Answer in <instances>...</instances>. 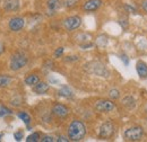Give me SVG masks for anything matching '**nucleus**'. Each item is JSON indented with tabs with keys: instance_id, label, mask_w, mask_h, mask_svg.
<instances>
[{
	"instance_id": "nucleus-1",
	"label": "nucleus",
	"mask_w": 147,
	"mask_h": 142,
	"mask_svg": "<svg viewBox=\"0 0 147 142\" xmlns=\"http://www.w3.org/2000/svg\"><path fill=\"white\" fill-rule=\"evenodd\" d=\"M86 134L85 124L79 120H74L68 127V138L70 141H80Z\"/></svg>"
},
{
	"instance_id": "nucleus-2",
	"label": "nucleus",
	"mask_w": 147,
	"mask_h": 142,
	"mask_svg": "<svg viewBox=\"0 0 147 142\" xmlns=\"http://www.w3.org/2000/svg\"><path fill=\"white\" fill-rule=\"evenodd\" d=\"M27 63V58L26 55L20 52H16L11 55L10 58V63H9V67L13 71H18L22 68H24Z\"/></svg>"
},
{
	"instance_id": "nucleus-3",
	"label": "nucleus",
	"mask_w": 147,
	"mask_h": 142,
	"mask_svg": "<svg viewBox=\"0 0 147 142\" xmlns=\"http://www.w3.org/2000/svg\"><path fill=\"white\" fill-rule=\"evenodd\" d=\"M144 137V130L140 126H132L123 132V138L127 141H139Z\"/></svg>"
},
{
	"instance_id": "nucleus-4",
	"label": "nucleus",
	"mask_w": 147,
	"mask_h": 142,
	"mask_svg": "<svg viewBox=\"0 0 147 142\" xmlns=\"http://www.w3.org/2000/svg\"><path fill=\"white\" fill-rule=\"evenodd\" d=\"M94 108L100 113H110V112H113L115 109V104L112 100L101 99V100L95 103Z\"/></svg>"
},
{
	"instance_id": "nucleus-5",
	"label": "nucleus",
	"mask_w": 147,
	"mask_h": 142,
	"mask_svg": "<svg viewBox=\"0 0 147 142\" xmlns=\"http://www.w3.org/2000/svg\"><path fill=\"white\" fill-rule=\"evenodd\" d=\"M62 24H63V27H65L66 31L73 32V31L80 27V25H82V18L79 17V16H70V17L66 18Z\"/></svg>"
},
{
	"instance_id": "nucleus-6",
	"label": "nucleus",
	"mask_w": 147,
	"mask_h": 142,
	"mask_svg": "<svg viewBox=\"0 0 147 142\" xmlns=\"http://www.w3.org/2000/svg\"><path fill=\"white\" fill-rule=\"evenodd\" d=\"M114 133V126H113V123L108 121L105 123L101 125L100 127V137L103 138V139H108V138H111Z\"/></svg>"
},
{
	"instance_id": "nucleus-7",
	"label": "nucleus",
	"mask_w": 147,
	"mask_h": 142,
	"mask_svg": "<svg viewBox=\"0 0 147 142\" xmlns=\"http://www.w3.org/2000/svg\"><path fill=\"white\" fill-rule=\"evenodd\" d=\"M52 113L55 114L57 117L60 119H66L69 115V108L60 103H55V105L52 106Z\"/></svg>"
},
{
	"instance_id": "nucleus-8",
	"label": "nucleus",
	"mask_w": 147,
	"mask_h": 142,
	"mask_svg": "<svg viewBox=\"0 0 147 142\" xmlns=\"http://www.w3.org/2000/svg\"><path fill=\"white\" fill-rule=\"evenodd\" d=\"M9 29L11 32H19L24 28L25 26V19L22 17H14L9 20Z\"/></svg>"
},
{
	"instance_id": "nucleus-9",
	"label": "nucleus",
	"mask_w": 147,
	"mask_h": 142,
	"mask_svg": "<svg viewBox=\"0 0 147 142\" xmlns=\"http://www.w3.org/2000/svg\"><path fill=\"white\" fill-rule=\"evenodd\" d=\"M103 5L102 0H87L83 5V10L85 11H95Z\"/></svg>"
},
{
	"instance_id": "nucleus-10",
	"label": "nucleus",
	"mask_w": 147,
	"mask_h": 142,
	"mask_svg": "<svg viewBox=\"0 0 147 142\" xmlns=\"http://www.w3.org/2000/svg\"><path fill=\"white\" fill-rule=\"evenodd\" d=\"M2 8L6 11H16L19 8V0H2Z\"/></svg>"
},
{
	"instance_id": "nucleus-11",
	"label": "nucleus",
	"mask_w": 147,
	"mask_h": 142,
	"mask_svg": "<svg viewBox=\"0 0 147 142\" xmlns=\"http://www.w3.org/2000/svg\"><path fill=\"white\" fill-rule=\"evenodd\" d=\"M61 6H62V1L61 0H47L48 13H51V15H55V11L59 10Z\"/></svg>"
},
{
	"instance_id": "nucleus-12",
	"label": "nucleus",
	"mask_w": 147,
	"mask_h": 142,
	"mask_svg": "<svg viewBox=\"0 0 147 142\" xmlns=\"http://www.w3.org/2000/svg\"><path fill=\"white\" fill-rule=\"evenodd\" d=\"M136 70L140 78L145 79L147 78V64L144 61H138L136 64Z\"/></svg>"
},
{
	"instance_id": "nucleus-13",
	"label": "nucleus",
	"mask_w": 147,
	"mask_h": 142,
	"mask_svg": "<svg viewBox=\"0 0 147 142\" xmlns=\"http://www.w3.org/2000/svg\"><path fill=\"white\" fill-rule=\"evenodd\" d=\"M49 85L47 84V82H44V81H38L36 85L33 87V90L38 94V95H43V94H45L48 90H49Z\"/></svg>"
},
{
	"instance_id": "nucleus-14",
	"label": "nucleus",
	"mask_w": 147,
	"mask_h": 142,
	"mask_svg": "<svg viewBox=\"0 0 147 142\" xmlns=\"http://www.w3.org/2000/svg\"><path fill=\"white\" fill-rule=\"evenodd\" d=\"M38 81H40V77L37 74H28L25 78V84L30 87H34Z\"/></svg>"
},
{
	"instance_id": "nucleus-15",
	"label": "nucleus",
	"mask_w": 147,
	"mask_h": 142,
	"mask_svg": "<svg viewBox=\"0 0 147 142\" xmlns=\"http://www.w3.org/2000/svg\"><path fill=\"white\" fill-rule=\"evenodd\" d=\"M58 95L61 96V97H65V98H73L74 97L73 90L67 86H62L61 89L58 91Z\"/></svg>"
},
{
	"instance_id": "nucleus-16",
	"label": "nucleus",
	"mask_w": 147,
	"mask_h": 142,
	"mask_svg": "<svg viewBox=\"0 0 147 142\" xmlns=\"http://www.w3.org/2000/svg\"><path fill=\"white\" fill-rule=\"evenodd\" d=\"M122 105L126 106L127 108H129V109H132L136 106V100L131 96H127V97H125L122 99Z\"/></svg>"
},
{
	"instance_id": "nucleus-17",
	"label": "nucleus",
	"mask_w": 147,
	"mask_h": 142,
	"mask_svg": "<svg viewBox=\"0 0 147 142\" xmlns=\"http://www.w3.org/2000/svg\"><path fill=\"white\" fill-rule=\"evenodd\" d=\"M11 81H13V79H11L9 76H7V74H1V76H0V88L8 87Z\"/></svg>"
},
{
	"instance_id": "nucleus-18",
	"label": "nucleus",
	"mask_w": 147,
	"mask_h": 142,
	"mask_svg": "<svg viewBox=\"0 0 147 142\" xmlns=\"http://www.w3.org/2000/svg\"><path fill=\"white\" fill-rule=\"evenodd\" d=\"M17 115H18L19 119H20V120H22V121H23L26 125H28L30 123H31V116H30L26 112H18V114H17Z\"/></svg>"
},
{
	"instance_id": "nucleus-19",
	"label": "nucleus",
	"mask_w": 147,
	"mask_h": 142,
	"mask_svg": "<svg viewBox=\"0 0 147 142\" xmlns=\"http://www.w3.org/2000/svg\"><path fill=\"white\" fill-rule=\"evenodd\" d=\"M107 43H108V38H107V36H98L97 37V40H96V45L97 46H100V48H104L105 45H107Z\"/></svg>"
},
{
	"instance_id": "nucleus-20",
	"label": "nucleus",
	"mask_w": 147,
	"mask_h": 142,
	"mask_svg": "<svg viewBox=\"0 0 147 142\" xmlns=\"http://www.w3.org/2000/svg\"><path fill=\"white\" fill-rule=\"evenodd\" d=\"M11 114H13L11 109H9L8 107H6V106L0 105V117H5V116L11 115Z\"/></svg>"
},
{
	"instance_id": "nucleus-21",
	"label": "nucleus",
	"mask_w": 147,
	"mask_h": 142,
	"mask_svg": "<svg viewBox=\"0 0 147 142\" xmlns=\"http://www.w3.org/2000/svg\"><path fill=\"white\" fill-rule=\"evenodd\" d=\"M26 141H27V142H37V141H41V137H40V133H37V132H34V133L30 134V135L27 137Z\"/></svg>"
},
{
	"instance_id": "nucleus-22",
	"label": "nucleus",
	"mask_w": 147,
	"mask_h": 142,
	"mask_svg": "<svg viewBox=\"0 0 147 142\" xmlns=\"http://www.w3.org/2000/svg\"><path fill=\"white\" fill-rule=\"evenodd\" d=\"M109 97H110L111 99H118L119 97H120V91L118 90V89H111L110 91H109Z\"/></svg>"
},
{
	"instance_id": "nucleus-23",
	"label": "nucleus",
	"mask_w": 147,
	"mask_h": 142,
	"mask_svg": "<svg viewBox=\"0 0 147 142\" xmlns=\"http://www.w3.org/2000/svg\"><path fill=\"white\" fill-rule=\"evenodd\" d=\"M63 6L67 7V8H73L76 6V3L78 2V0H61Z\"/></svg>"
},
{
	"instance_id": "nucleus-24",
	"label": "nucleus",
	"mask_w": 147,
	"mask_h": 142,
	"mask_svg": "<svg viewBox=\"0 0 147 142\" xmlns=\"http://www.w3.org/2000/svg\"><path fill=\"white\" fill-rule=\"evenodd\" d=\"M41 141L42 142H55V141H57V139H55V137H52V135H44L43 138H41Z\"/></svg>"
},
{
	"instance_id": "nucleus-25",
	"label": "nucleus",
	"mask_w": 147,
	"mask_h": 142,
	"mask_svg": "<svg viewBox=\"0 0 147 142\" xmlns=\"http://www.w3.org/2000/svg\"><path fill=\"white\" fill-rule=\"evenodd\" d=\"M123 8H125V10L127 11V13H130V14H136L137 13V10L135 9V7H132V6H130V5H125L123 6Z\"/></svg>"
},
{
	"instance_id": "nucleus-26",
	"label": "nucleus",
	"mask_w": 147,
	"mask_h": 142,
	"mask_svg": "<svg viewBox=\"0 0 147 142\" xmlns=\"http://www.w3.org/2000/svg\"><path fill=\"white\" fill-rule=\"evenodd\" d=\"M23 137H24L23 131H17V132H15V133H14V138H15V140H16V141H20V140L23 139Z\"/></svg>"
},
{
	"instance_id": "nucleus-27",
	"label": "nucleus",
	"mask_w": 147,
	"mask_h": 142,
	"mask_svg": "<svg viewBox=\"0 0 147 142\" xmlns=\"http://www.w3.org/2000/svg\"><path fill=\"white\" fill-rule=\"evenodd\" d=\"M63 51H65V49H63V48H58V49L55 51V58L61 56V55H62V53H63Z\"/></svg>"
},
{
	"instance_id": "nucleus-28",
	"label": "nucleus",
	"mask_w": 147,
	"mask_h": 142,
	"mask_svg": "<svg viewBox=\"0 0 147 142\" xmlns=\"http://www.w3.org/2000/svg\"><path fill=\"white\" fill-rule=\"evenodd\" d=\"M57 141H59V142H68V141H69V138L63 137V135H60V137H58Z\"/></svg>"
},
{
	"instance_id": "nucleus-29",
	"label": "nucleus",
	"mask_w": 147,
	"mask_h": 142,
	"mask_svg": "<svg viewBox=\"0 0 147 142\" xmlns=\"http://www.w3.org/2000/svg\"><path fill=\"white\" fill-rule=\"evenodd\" d=\"M121 60L123 61V63H125V66H128L129 64V59L127 55H125V54H122L121 55Z\"/></svg>"
},
{
	"instance_id": "nucleus-30",
	"label": "nucleus",
	"mask_w": 147,
	"mask_h": 142,
	"mask_svg": "<svg viewBox=\"0 0 147 142\" xmlns=\"http://www.w3.org/2000/svg\"><path fill=\"white\" fill-rule=\"evenodd\" d=\"M142 9H143L145 13H147V0H143V1H142Z\"/></svg>"
},
{
	"instance_id": "nucleus-31",
	"label": "nucleus",
	"mask_w": 147,
	"mask_h": 142,
	"mask_svg": "<svg viewBox=\"0 0 147 142\" xmlns=\"http://www.w3.org/2000/svg\"><path fill=\"white\" fill-rule=\"evenodd\" d=\"M77 60H78V56H76V55L67 56V59H66V61H77Z\"/></svg>"
},
{
	"instance_id": "nucleus-32",
	"label": "nucleus",
	"mask_w": 147,
	"mask_h": 142,
	"mask_svg": "<svg viewBox=\"0 0 147 142\" xmlns=\"http://www.w3.org/2000/svg\"><path fill=\"white\" fill-rule=\"evenodd\" d=\"M2 52H3V45H2V44H0V55L2 54Z\"/></svg>"
},
{
	"instance_id": "nucleus-33",
	"label": "nucleus",
	"mask_w": 147,
	"mask_h": 142,
	"mask_svg": "<svg viewBox=\"0 0 147 142\" xmlns=\"http://www.w3.org/2000/svg\"><path fill=\"white\" fill-rule=\"evenodd\" d=\"M50 82H55V84H58V80H55L53 78H50Z\"/></svg>"
},
{
	"instance_id": "nucleus-34",
	"label": "nucleus",
	"mask_w": 147,
	"mask_h": 142,
	"mask_svg": "<svg viewBox=\"0 0 147 142\" xmlns=\"http://www.w3.org/2000/svg\"><path fill=\"white\" fill-rule=\"evenodd\" d=\"M1 139H2V134L0 133V141H1Z\"/></svg>"
},
{
	"instance_id": "nucleus-35",
	"label": "nucleus",
	"mask_w": 147,
	"mask_h": 142,
	"mask_svg": "<svg viewBox=\"0 0 147 142\" xmlns=\"http://www.w3.org/2000/svg\"><path fill=\"white\" fill-rule=\"evenodd\" d=\"M145 111L147 112V104H146V106H145Z\"/></svg>"
}]
</instances>
